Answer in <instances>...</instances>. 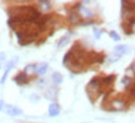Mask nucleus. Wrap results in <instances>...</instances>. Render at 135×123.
Wrapping results in <instances>:
<instances>
[{
    "mask_svg": "<svg viewBox=\"0 0 135 123\" xmlns=\"http://www.w3.org/2000/svg\"><path fill=\"white\" fill-rule=\"evenodd\" d=\"M129 83H130V78H129V77H125V78L123 79V84H124V85H128Z\"/></svg>",
    "mask_w": 135,
    "mask_h": 123,
    "instance_id": "obj_16",
    "label": "nucleus"
},
{
    "mask_svg": "<svg viewBox=\"0 0 135 123\" xmlns=\"http://www.w3.org/2000/svg\"><path fill=\"white\" fill-rule=\"evenodd\" d=\"M63 79H64L63 75H61L60 73H58V72L51 75V80L54 82V84H61L63 83Z\"/></svg>",
    "mask_w": 135,
    "mask_h": 123,
    "instance_id": "obj_10",
    "label": "nucleus"
},
{
    "mask_svg": "<svg viewBox=\"0 0 135 123\" xmlns=\"http://www.w3.org/2000/svg\"><path fill=\"white\" fill-rule=\"evenodd\" d=\"M109 34H110V37H111V38H113L114 40H115V42H119V40H120V37H119V35L116 34L115 31H110Z\"/></svg>",
    "mask_w": 135,
    "mask_h": 123,
    "instance_id": "obj_14",
    "label": "nucleus"
},
{
    "mask_svg": "<svg viewBox=\"0 0 135 123\" xmlns=\"http://www.w3.org/2000/svg\"><path fill=\"white\" fill-rule=\"evenodd\" d=\"M35 67H36V65H34V64H30V65H28V67H25V73L26 74L35 73Z\"/></svg>",
    "mask_w": 135,
    "mask_h": 123,
    "instance_id": "obj_12",
    "label": "nucleus"
},
{
    "mask_svg": "<svg viewBox=\"0 0 135 123\" xmlns=\"http://www.w3.org/2000/svg\"><path fill=\"white\" fill-rule=\"evenodd\" d=\"M110 108L113 111H123L125 108V103H124V101H120V99H114L111 102Z\"/></svg>",
    "mask_w": 135,
    "mask_h": 123,
    "instance_id": "obj_5",
    "label": "nucleus"
},
{
    "mask_svg": "<svg viewBox=\"0 0 135 123\" xmlns=\"http://www.w3.org/2000/svg\"><path fill=\"white\" fill-rule=\"evenodd\" d=\"M4 109H5V113L11 116V117H16V116H21L23 114V111L15 106H11V104H6L4 106Z\"/></svg>",
    "mask_w": 135,
    "mask_h": 123,
    "instance_id": "obj_3",
    "label": "nucleus"
},
{
    "mask_svg": "<svg viewBox=\"0 0 135 123\" xmlns=\"http://www.w3.org/2000/svg\"><path fill=\"white\" fill-rule=\"evenodd\" d=\"M79 14L81 15V16H84V18H91L93 16L91 11L89 9H86V8H84V6H80V8H79Z\"/></svg>",
    "mask_w": 135,
    "mask_h": 123,
    "instance_id": "obj_9",
    "label": "nucleus"
},
{
    "mask_svg": "<svg viewBox=\"0 0 135 123\" xmlns=\"http://www.w3.org/2000/svg\"><path fill=\"white\" fill-rule=\"evenodd\" d=\"M129 50H130V48H129L128 45H116L115 48H114V50H113L111 57L109 58V62H110V63L116 62L118 59H120L121 57H124L125 54H128Z\"/></svg>",
    "mask_w": 135,
    "mask_h": 123,
    "instance_id": "obj_1",
    "label": "nucleus"
},
{
    "mask_svg": "<svg viewBox=\"0 0 135 123\" xmlns=\"http://www.w3.org/2000/svg\"><path fill=\"white\" fill-rule=\"evenodd\" d=\"M4 106H5V104H4V101H0V111L4 108Z\"/></svg>",
    "mask_w": 135,
    "mask_h": 123,
    "instance_id": "obj_17",
    "label": "nucleus"
},
{
    "mask_svg": "<svg viewBox=\"0 0 135 123\" xmlns=\"http://www.w3.org/2000/svg\"><path fill=\"white\" fill-rule=\"evenodd\" d=\"M68 42H69V35H64L63 38L58 42V48H63V47Z\"/></svg>",
    "mask_w": 135,
    "mask_h": 123,
    "instance_id": "obj_11",
    "label": "nucleus"
},
{
    "mask_svg": "<svg viewBox=\"0 0 135 123\" xmlns=\"http://www.w3.org/2000/svg\"><path fill=\"white\" fill-rule=\"evenodd\" d=\"M5 59H6V54L5 53H0V69L3 68V64H4Z\"/></svg>",
    "mask_w": 135,
    "mask_h": 123,
    "instance_id": "obj_13",
    "label": "nucleus"
},
{
    "mask_svg": "<svg viewBox=\"0 0 135 123\" xmlns=\"http://www.w3.org/2000/svg\"><path fill=\"white\" fill-rule=\"evenodd\" d=\"M18 60H19V58H18V57H14L13 59H10L9 62L6 63V67H5L4 73H3V77H1V79H0V84H4L5 83V80H6V77H8L9 72L14 68V65L16 64V62H18Z\"/></svg>",
    "mask_w": 135,
    "mask_h": 123,
    "instance_id": "obj_2",
    "label": "nucleus"
},
{
    "mask_svg": "<svg viewBox=\"0 0 135 123\" xmlns=\"http://www.w3.org/2000/svg\"><path fill=\"white\" fill-rule=\"evenodd\" d=\"M14 80L18 84H25L26 82H28V78H26V73L25 72H21V73H19L16 77L14 78Z\"/></svg>",
    "mask_w": 135,
    "mask_h": 123,
    "instance_id": "obj_8",
    "label": "nucleus"
},
{
    "mask_svg": "<svg viewBox=\"0 0 135 123\" xmlns=\"http://www.w3.org/2000/svg\"><path fill=\"white\" fill-rule=\"evenodd\" d=\"M101 34H103V31H101V30L94 29V37H95V38H98V39H99V38L101 37Z\"/></svg>",
    "mask_w": 135,
    "mask_h": 123,
    "instance_id": "obj_15",
    "label": "nucleus"
},
{
    "mask_svg": "<svg viewBox=\"0 0 135 123\" xmlns=\"http://www.w3.org/2000/svg\"><path fill=\"white\" fill-rule=\"evenodd\" d=\"M60 114V107L56 103H51L49 106V116L50 117H56Z\"/></svg>",
    "mask_w": 135,
    "mask_h": 123,
    "instance_id": "obj_7",
    "label": "nucleus"
},
{
    "mask_svg": "<svg viewBox=\"0 0 135 123\" xmlns=\"http://www.w3.org/2000/svg\"><path fill=\"white\" fill-rule=\"evenodd\" d=\"M48 68H49L48 63H45V62H43V63H39L38 65L35 67V73L39 74V75H44V74L48 72Z\"/></svg>",
    "mask_w": 135,
    "mask_h": 123,
    "instance_id": "obj_6",
    "label": "nucleus"
},
{
    "mask_svg": "<svg viewBox=\"0 0 135 123\" xmlns=\"http://www.w3.org/2000/svg\"><path fill=\"white\" fill-rule=\"evenodd\" d=\"M39 10L43 13H48L51 9V1L50 0H39Z\"/></svg>",
    "mask_w": 135,
    "mask_h": 123,
    "instance_id": "obj_4",
    "label": "nucleus"
}]
</instances>
